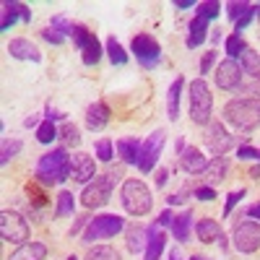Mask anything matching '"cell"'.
Masks as SVG:
<instances>
[{
    "mask_svg": "<svg viewBox=\"0 0 260 260\" xmlns=\"http://www.w3.org/2000/svg\"><path fill=\"white\" fill-rule=\"evenodd\" d=\"M257 18H260V6H257Z\"/></svg>",
    "mask_w": 260,
    "mask_h": 260,
    "instance_id": "obj_58",
    "label": "cell"
},
{
    "mask_svg": "<svg viewBox=\"0 0 260 260\" xmlns=\"http://www.w3.org/2000/svg\"><path fill=\"white\" fill-rule=\"evenodd\" d=\"M29 195H31L37 203H45V195H42V190H37V187H31V185H29Z\"/></svg>",
    "mask_w": 260,
    "mask_h": 260,
    "instance_id": "obj_51",
    "label": "cell"
},
{
    "mask_svg": "<svg viewBox=\"0 0 260 260\" xmlns=\"http://www.w3.org/2000/svg\"><path fill=\"white\" fill-rule=\"evenodd\" d=\"M242 73H250L255 81H260V52H252V50H245L242 57Z\"/></svg>",
    "mask_w": 260,
    "mask_h": 260,
    "instance_id": "obj_28",
    "label": "cell"
},
{
    "mask_svg": "<svg viewBox=\"0 0 260 260\" xmlns=\"http://www.w3.org/2000/svg\"><path fill=\"white\" fill-rule=\"evenodd\" d=\"M55 138H57V130H55L52 120L39 122V127H37V141H39V143H52Z\"/></svg>",
    "mask_w": 260,
    "mask_h": 260,
    "instance_id": "obj_34",
    "label": "cell"
},
{
    "mask_svg": "<svg viewBox=\"0 0 260 260\" xmlns=\"http://www.w3.org/2000/svg\"><path fill=\"white\" fill-rule=\"evenodd\" d=\"M250 177H255V180H260V167H252V169H250Z\"/></svg>",
    "mask_w": 260,
    "mask_h": 260,
    "instance_id": "obj_53",
    "label": "cell"
},
{
    "mask_svg": "<svg viewBox=\"0 0 260 260\" xmlns=\"http://www.w3.org/2000/svg\"><path fill=\"white\" fill-rule=\"evenodd\" d=\"M206 156L201 154L198 148H185L180 154V167L187 172V175H201V172L206 169Z\"/></svg>",
    "mask_w": 260,
    "mask_h": 260,
    "instance_id": "obj_18",
    "label": "cell"
},
{
    "mask_svg": "<svg viewBox=\"0 0 260 260\" xmlns=\"http://www.w3.org/2000/svg\"><path fill=\"white\" fill-rule=\"evenodd\" d=\"M50 26H52L55 31H60L62 37H71V34H73V26H76V24H71V21L65 18V16H55Z\"/></svg>",
    "mask_w": 260,
    "mask_h": 260,
    "instance_id": "obj_38",
    "label": "cell"
},
{
    "mask_svg": "<svg viewBox=\"0 0 260 260\" xmlns=\"http://www.w3.org/2000/svg\"><path fill=\"white\" fill-rule=\"evenodd\" d=\"M182 76H177V81L169 86V94H167V117L172 122H177L180 117V94H182Z\"/></svg>",
    "mask_w": 260,
    "mask_h": 260,
    "instance_id": "obj_22",
    "label": "cell"
},
{
    "mask_svg": "<svg viewBox=\"0 0 260 260\" xmlns=\"http://www.w3.org/2000/svg\"><path fill=\"white\" fill-rule=\"evenodd\" d=\"M190 260H208V257H201V255H195V257H190Z\"/></svg>",
    "mask_w": 260,
    "mask_h": 260,
    "instance_id": "obj_56",
    "label": "cell"
},
{
    "mask_svg": "<svg viewBox=\"0 0 260 260\" xmlns=\"http://www.w3.org/2000/svg\"><path fill=\"white\" fill-rule=\"evenodd\" d=\"M120 201L130 216H146L151 211V206H154L151 190L146 187L143 180H125L122 190H120Z\"/></svg>",
    "mask_w": 260,
    "mask_h": 260,
    "instance_id": "obj_4",
    "label": "cell"
},
{
    "mask_svg": "<svg viewBox=\"0 0 260 260\" xmlns=\"http://www.w3.org/2000/svg\"><path fill=\"white\" fill-rule=\"evenodd\" d=\"M71 37H73V42H76V47L81 50L83 62H86V65H96V62H99V57H102V47H99L96 34H94V31H89L86 26H81V24H76Z\"/></svg>",
    "mask_w": 260,
    "mask_h": 260,
    "instance_id": "obj_9",
    "label": "cell"
},
{
    "mask_svg": "<svg viewBox=\"0 0 260 260\" xmlns=\"http://www.w3.org/2000/svg\"><path fill=\"white\" fill-rule=\"evenodd\" d=\"M68 260H78V257H76V255H71V257H68Z\"/></svg>",
    "mask_w": 260,
    "mask_h": 260,
    "instance_id": "obj_57",
    "label": "cell"
},
{
    "mask_svg": "<svg viewBox=\"0 0 260 260\" xmlns=\"http://www.w3.org/2000/svg\"><path fill=\"white\" fill-rule=\"evenodd\" d=\"M195 198H198V201H213V198H216V192H213V187L203 185V187L195 190Z\"/></svg>",
    "mask_w": 260,
    "mask_h": 260,
    "instance_id": "obj_45",
    "label": "cell"
},
{
    "mask_svg": "<svg viewBox=\"0 0 260 260\" xmlns=\"http://www.w3.org/2000/svg\"><path fill=\"white\" fill-rule=\"evenodd\" d=\"M250 8H252L250 3H237V0H234V3H229V6H226V16H229V18L234 21V24H237V21H240V18H242Z\"/></svg>",
    "mask_w": 260,
    "mask_h": 260,
    "instance_id": "obj_36",
    "label": "cell"
},
{
    "mask_svg": "<svg viewBox=\"0 0 260 260\" xmlns=\"http://www.w3.org/2000/svg\"><path fill=\"white\" fill-rule=\"evenodd\" d=\"M167 180H169V172H167V169H159V172H156V187H164Z\"/></svg>",
    "mask_w": 260,
    "mask_h": 260,
    "instance_id": "obj_49",
    "label": "cell"
},
{
    "mask_svg": "<svg viewBox=\"0 0 260 260\" xmlns=\"http://www.w3.org/2000/svg\"><path fill=\"white\" fill-rule=\"evenodd\" d=\"M96 177V164L89 154H73L71 156V180L89 185Z\"/></svg>",
    "mask_w": 260,
    "mask_h": 260,
    "instance_id": "obj_14",
    "label": "cell"
},
{
    "mask_svg": "<svg viewBox=\"0 0 260 260\" xmlns=\"http://www.w3.org/2000/svg\"><path fill=\"white\" fill-rule=\"evenodd\" d=\"M148 245V229L143 226H127V250L130 252H143Z\"/></svg>",
    "mask_w": 260,
    "mask_h": 260,
    "instance_id": "obj_27",
    "label": "cell"
},
{
    "mask_svg": "<svg viewBox=\"0 0 260 260\" xmlns=\"http://www.w3.org/2000/svg\"><path fill=\"white\" fill-rule=\"evenodd\" d=\"M96 156H99V161H110L112 159V141L110 138H102L96 143Z\"/></svg>",
    "mask_w": 260,
    "mask_h": 260,
    "instance_id": "obj_40",
    "label": "cell"
},
{
    "mask_svg": "<svg viewBox=\"0 0 260 260\" xmlns=\"http://www.w3.org/2000/svg\"><path fill=\"white\" fill-rule=\"evenodd\" d=\"M18 151H21V141H18V138H13V141H11V138H3V148H0V164L6 167V164L18 154Z\"/></svg>",
    "mask_w": 260,
    "mask_h": 260,
    "instance_id": "obj_32",
    "label": "cell"
},
{
    "mask_svg": "<svg viewBox=\"0 0 260 260\" xmlns=\"http://www.w3.org/2000/svg\"><path fill=\"white\" fill-rule=\"evenodd\" d=\"M195 8H198V16L201 18H206V21H211V18H216V16H219V3H213V0H208V3H198V6H195Z\"/></svg>",
    "mask_w": 260,
    "mask_h": 260,
    "instance_id": "obj_37",
    "label": "cell"
},
{
    "mask_svg": "<svg viewBox=\"0 0 260 260\" xmlns=\"http://www.w3.org/2000/svg\"><path fill=\"white\" fill-rule=\"evenodd\" d=\"M198 3L195 0H175V8H180V11H185V8H195Z\"/></svg>",
    "mask_w": 260,
    "mask_h": 260,
    "instance_id": "obj_50",
    "label": "cell"
},
{
    "mask_svg": "<svg viewBox=\"0 0 260 260\" xmlns=\"http://www.w3.org/2000/svg\"><path fill=\"white\" fill-rule=\"evenodd\" d=\"M117 154L122 156L125 164H138V159H141V143L136 138H120L117 141Z\"/></svg>",
    "mask_w": 260,
    "mask_h": 260,
    "instance_id": "obj_24",
    "label": "cell"
},
{
    "mask_svg": "<svg viewBox=\"0 0 260 260\" xmlns=\"http://www.w3.org/2000/svg\"><path fill=\"white\" fill-rule=\"evenodd\" d=\"M130 50H133L136 60L143 65V68H154L161 57V47L159 42L151 37V34H136L133 42H130Z\"/></svg>",
    "mask_w": 260,
    "mask_h": 260,
    "instance_id": "obj_8",
    "label": "cell"
},
{
    "mask_svg": "<svg viewBox=\"0 0 260 260\" xmlns=\"http://www.w3.org/2000/svg\"><path fill=\"white\" fill-rule=\"evenodd\" d=\"M237 91H242V94H247V99H252V102H260V81H250V83H242Z\"/></svg>",
    "mask_w": 260,
    "mask_h": 260,
    "instance_id": "obj_39",
    "label": "cell"
},
{
    "mask_svg": "<svg viewBox=\"0 0 260 260\" xmlns=\"http://www.w3.org/2000/svg\"><path fill=\"white\" fill-rule=\"evenodd\" d=\"M60 138L65 141V146H78V143H81V133H78V127H76V125H71V122H65V125H62Z\"/></svg>",
    "mask_w": 260,
    "mask_h": 260,
    "instance_id": "obj_35",
    "label": "cell"
},
{
    "mask_svg": "<svg viewBox=\"0 0 260 260\" xmlns=\"http://www.w3.org/2000/svg\"><path fill=\"white\" fill-rule=\"evenodd\" d=\"M107 55H110L112 65H125V62H127V52L122 50V45H120L115 37L107 39Z\"/></svg>",
    "mask_w": 260,
    "mask_h": 260,
    "instance_id": "obj_31",
    "label": "cell"
},
{
    "mask_svg": "<svg viewBox=\"0 0 260 260\" xmlns=\"http://www.w3.org/2000/svg\"><path fill=\"white\" fill-rule=\"evenodd\" d=\"M247 216H252V219H260V203H255V206H250L247 211H245Z\"/></svg>",
    "mask_w": 260,
    "mask_h": 260,
    "instance_id": "obj_52",
    "label": "cell"
},
{
    "mask_svg": "<svg viewBox=\"0 0 260 260\" xmlns=\"http://www.w3.org/2000/svg\"><path fill=\"white\" fill-rule=\"evenodd\" d=\"M234 247L250 255L260 247V224L257 221H242L234 226Z\"/></svg>",
    "mask_w": 260,
    "mask_h": 260,
    "instance_id": "obj_12",
    "label": "cell"
},
{
    "mask_svg": "<svg viewBox=\"0 0 260 260\" xmlns=\"http://www.w3.org/2000/svg\"><path fill=\"white\" fill-rule=\"evenodd\" d=\"M8 52H11V57H16V60H31V62H39V60H42V52L31 45L29 39H24V37L11 39Z\"/></svg>",
    "mask_w": 260,
    "mask_h": 260,
    "instance_id": "obj_16",
    "label": "cell"
},
{
    "mask_svg": "<svg viewBox=\"0 0 260 260\" xmlns=\"http://www.w3.org/2000/svg\"><path fill=\"white\" fill-rule=\"evenodd\" d=\"M242 198H245V190H234V192H229V195H226V206H224V216H229L232 208L240 203Z\"/></svg>",
    "mask_w": 260,
    "mask_h": 260,
    "instance_id": "obj_41",
    "label": "cell"
},
{
    "mask_svg": "<svg viewBox=\"0 0 260 260\" xmlns=\"http://www.w3.org/2000/svg\"><path fill=\"white\" fill-rule=\"evenodd\" d=\"M195 234H198L201 242L211 245V242H216V240L221 237V226L216 224L213 219H201L198 224H195Z\"/></svg>",
    "mask_w": 260,
    "mask_h": 260,
    "instance_id": "obj_25",
    "label": "cell"
},
{
    "mask_svg": "<svg viewBox=\"0 0 260 260\" xmlns=\"http://www.w3.org/2000/svg\"><path fill=\"white\" fill-rule=\"evenodd\" d=\"M237 156H240V159H257V161H260V148L240 146V148H237Z\"/></svg>",
    "mask_w": 260,
    "mask_h": 260,
    "instance_id": "obj_42",
    "label": "cell"
},
{
    "mask_svg": "<svg viewBox=\"0 0 260 260\" xmlns=\"http://www.w3.org/2000/svg\"><path fill=\"white\" fill-rule=\"evenodd\" d=\"M224 120L240 130V133H250V130L260 122V102L252 99H232L224 107Z\"/></svg>",
    "mask_w": 260,
    "mask_h": 260,
    "instance_id": "obj_3",
    "label": "cell"
},
{
    "mask_svg": "<svg viewBox=\"0 0 260 260\" xmlns=\"http://www.w3.org/2000/svg\"><path fill=\"white\" fill-rule=\"evenodd\" d=\"M164 141H167V133L164 130H154L143 143H141V159H138V169L141 172H151L156 167V159L164 148Z\"/></svg>",
    "mask_w": 260,
    "mask_h": 260,
    "instance_id": "obj_10",
    "label": "cell"
},
{
    "mask_svg": "<svg viewBox=\"0 0 260 260\" xmlns=\"http://www.w3.org/2000/svg\"><path fill=\"white\" fill-rule=\"evenodd\" d=\"M110 122V107L104 102H94L89 110H86V127L89 130H102Z\"/></svg>",
    "mask_w": 260,
    "mask_h": 260,
    "instance_id": "obj_19",
    "label": "cell"
},
{
    "mask_svg": "<svg viewBox=\"0 0 260 260\" xmlns=\"http://www.w3.org/2000/svg\"><path fill=\"white\" fill-rule=\"evenodd\" d=\"M76 211V201H73V192L62 190L57 195V208H55V216H73Z\"/></svg>",
    "mask_w": 260,
    "mask_h": 260,
    "instance_id": "obj_30",
    "label": "cell"
},
{
    "mask_svg": "<svg viewBox=\"0 0 260 260\" xmlns=\"http://www.w3.org/2000/svg\"><path fill=\"white\" fill-rule=\"evenodd\" d=\"M164 245H167L164 232L156 229V226H148V245H146V255H143V260H159L161 252H164Z\"/></svg>",
    "mask_w": 260,
    "mask_h": 260,
    "instance_id": "obj_21",
    "label": "cell"
},
{
    "mask_svg": "<svg viewBox=\"0 0 260 260\" xmlns=\"http://www.w3.org/2000/svg\"><path fill=\"white\" fill-rule=\"evenodd\" d=\"M42 37H45V39L50 42V45H62V42H65V37H62L60 31H55L52 26H47L45 31H42Z\"/></svg>",
    "mask_w": 260,
    "mask_h": 260,
    "instance_id": "obj_43",
    "label": "cell"
},
{
    "mask_svg": "<svg viewBox=\"0 0 260 260\" xmlns=\"http://www.w3.org/2000/svg\"><path fill=\"white\" fill-rule=\"evenodd\" d=\"M226 172H229V164H226V159H224V156H213V159L206 164V169L201 172V177H203V182H206L208 187H213V185L224 182Z\"/></svg>",
    "mask_w": 260,
    "mask_h": 260,
    "instance_id": "obj_15",
    "label": "cell"
},
{
    "mask_svg": "<svg viewBox=\"0 0 260 260\" xmlns=\"http://www.w3.org/2000/svg\"><path fill=\"white\" fill-rule=\"evenodd\" d=\"M216 86L224 91H237L242 86V65H237V60H224L216 68Z\"/></svg>",
    "mask_w": 260,
    "mask_h": 260,
    "instance_id": "obj_13",
    "label": "cell"
},
{
    "mask_svg": "<svg viewBox=\"0 0 260 260\" xmlns=\"http://www.w3.org/2000/svg\"><path fill=\"white\" fill-rule=\"evenodd\" d=\"M213 62H216V52H206L203 60H201V73H211Z\"/></svg>",
    "mask_w": 260,
    "mask_h": 260,
    "instance_id": "obj_46",
    "label": "cell"
},
{
    "mask_svg": "<svg viewBox=\"0 0 260 260\" xmlns=\"http://www.w3.org/2000/svg\"><path fill=\"white\" fill-rule=\"evenodd\" d=\"M120 177H122V169L120 167L117 169H110L107 175L94 177L89 185L83 187L81 203L86 208H102V206H107V203H110V198H112V187L120 182Z\"/></svg>",
    "mask_w": 260,
    "mask_h": 260,
    "instance_id": "obj_1",
    "label": "cell"
},
{
    "mask_svg": "<svg viewBox=\"0 0 260 260\" xmlns=\"http://www.w3.org/2000/svg\"><path fill=\"white\" fill-rule=\"evenodd\" d=\"M172 219H175V216H172V211L167 208V211L159 213V219H156V221H159V226H172Z\"/></svg>",
    "mask_w": 260,
    "mask_h": 260,
    "instance_id": "obj_48",
    "label": "cell"
},
{
    "mask_svg": "<svg viewBox=\"0 0 260 260\" xmlns=\"http://www.w3.org/2000/svg\"><path fill=\"white\" fill-rule=\"evenodd\" d=\"M190 34H187V47L190 50H195L201 45V42H206V31H208V21L206 18H201V16H195L192 21H190Z\"/></svg>",
    "mask_w": 260,
    "mask_h": 260,
    "instance_id": "obj_26",
    "label": "cell"
},
{
    "mask_svg": "<svg viewBox=\"0 0 260 260\" xmlns=\"http://www.w3.org/2000/svg\"><path fill=\"white\" fill-rule=\"evenodd\" d=\"M185 195H187L185 190H180V192H172L169 198H167V203H169V206H180V203H185Z\"/></svg>",
    "mask_w": 260,
    "mask_h": 260,
    "instance_id": "obj_47",
    "label": "cell"
},
{
    "mask_svg": "<svg viewBox=\"0 0 260 260\" xmlns=\"http://www.w3.org/2000/svg\"><path fill=\"white\" fill-rule=\"evenodd\" d=\"M83 260H120V252L110 245H96V247H91L89 252H86Z\"/></svg>",
    "mask_w": 260,
    "mask_h": 260,
    "instance_id": "obj_29",
    "label": "cell"
},
{
    "mask_svg": "<svg viewBox=\"0 0 260 260\" xmlns=\"http://www.w3.org/2000/svg\"><path fill=\"white\" fill-rule=\"evenodd\" d=\"M203 143H206V148L211 151L213 156H224L226 151H232L234 138L226 133V127H224L221 122H208L206 136H203Z\"/></svg>",
    "mask_w": 260,
    "mask_h": 260,
    "instance_id": "obj_11",
    "label": "cell"
},
{
    "mask_svg": "<svg viewBox=\"0 0 260 260\" xmlns=\"http://www.w3.org/2000/svg\"><path fill=\"white\" fill-rule=\"evenodd\" d=\"M31 21V11L24 3H3V21H0V31H8L13 26V21Z\"/></svg>",
    "mask_w": 260,
    "mask_h": 260,
    "instance_id": "obj_17",
    "label": "cell"
},
{
    "mask_svg": "<svg viewBox=\"0 0 260 260\" xmlns=\"http://www.w3.org/2000/svg\"><path fill=\"white\" fill-rule=\"evenodd\" d=\"M213 112V96L203 78H195L190 83V120L195 125H208Z\"/></svg>",
    "mask_w": 260,
    "mask_h": 260,
    "instance_id": "obj_5",
    "label": "cell"
},
{
    "mask_svg": "<svg viewBox=\"0 0 260 260\" xmlns=\"http://www.w3.org/2000/svg\"><path fill=\"white\" fill-rule=\"evenodd\" d=\"M169 260H180V255H177V250H172V252H169Z\"/></svg>",
    "mask_w": 260,
    "mask_h": 260,
    "instance_id": "obj_55",
    "label": "cell"
},
{
    "mask_svg": "<svg viewBox=\"0 0 260 260\" xmlns=\"http://www.w3.org/2000/svg\"><path fill=\"white\" fill-rule=\"evenodd\" d=\"M37 122H39V120H37V117H29V120H26V127H34V125H37ZM37 127H39V125H37Z\"/></svg>",
    "mask_w": 260,
    "mask_h": 260,
    "instance_id": "obj_54",
    "label": "cell"
},
{
    "mask_svg": "<svg viewBox=\"0 0 260 260\" xmlns=\"http://www.w3.org/2000/svg\"><path fill=\"white\" fill-rule=\"evenodd\" d=\"M255 13H257V6H252V8H250V11H247V13H245V16L240 18V21H237V29H234V31L240 34V31H242V29H245V26L250 24V21H252V16H255Z\"/></svg>",
    "mask_w": 260,
    "mask_h": 260,
    "instance_id": "obj_44",
    "label": "cell"
},
{
    "mask_svg": "<svg viewBox=\"0 0 260 260\" xmlns=\"http://www.w3.org/2000/svg\"><path fill=\"white\" fill-rule=\"evenodd\" d=\"M125 229V221L115 213H104V216H94V219L86 224L83 232V242H94V240H107V237H115L117 232Z\"/></svg>",
    "mask_w": 260,
    "mask_h": 260,
    "instance_id": "obj_7",
    "label": "cell"
},
{
    "mask_svg": "<svg viewBox=\"0 0 260 260\" xmlns=\"http://www.w3.org/2000/svg\"><path fill=\"white\" fill-rule=\"evenodd\" d=\"M37 177H39L42 185H55V182L71 180V156H68V151L55 148V151L42 156L39 167H37Z\"/></svg>",
    "mask_w": 260,
    "mask_h": 260,
    "instance_id": "obj_2",
    "label": "cell"
},
{
    "mask_svg": "<svg viewBox=\"0 0 260 260\" xmlns=\"http://www.w3.org/2000/svg\"><path fill=\"white\" fill-rule=\"evenodd\" d=\"M47 257V247L42 242H26V245H18L16 252H11L6 260H45Z\"/></svg>",
    "mask_w": 260,
    "mask_h": 260,
    "instance_id": "obj_20",
    "label": "cell"
},
{
    "mask_svg": "<svg viewBox=\"0 0 260 260\" xmlns=\"http://www.w3.org/2000/svg\"><path fill=\"white\" fill-rule=\"evenodd\" d=\"M190 229H192V213L182 211L172 219V234L177 237V242H187L190 240Z\"/></svg>",
    "mask_w": 260,
    "mask_h": 260,
    "instance_id": "obj_23",
    "label": "cell"
},
{
    "mask_svg": "<svg viewBox=\"0 0 260 260\" xmlns=\"http://www.w3.org/2000/svg\"><path fill=\"white\" fill-rule=\"evenodd\" d=\"M247 50V45H245V39L240 37V34H232L229 39H226V55L234 60V57H242V52Z\"/></svg>",
    "mask_w": 260,
    "mask_h": 260,
    "instance_id": "obj_33",
    "label": "cell"
},
{
    "mask_svg": "<svg viewBox=\"0 0 260 260\" xmlns=\"http://www.w3.org/2000/svg\"><path fill=\"white\" fill-rule=\"evenodd\" d=\"M0 237L11 245H26L29 240V224L16 211H0Z\"/></svg>",
    "mask_w": 260,
    "mask_h": 260,
    "instance_id": "obj_6",
    "label": "cell"
}]
</instances>
